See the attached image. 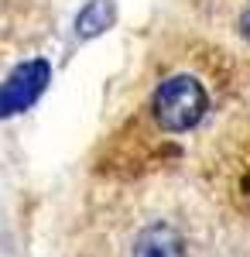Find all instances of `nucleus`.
Masks as SVG:
<instances>
[{
  "mask_svg": "<svg viewBox=\"0 0 250 257\" xmlns=\"http://www.w3.org/2000/svg\"><path fill=\"white\" fill-rule=\"evenodd\" d=\"M209 99H206V89L202 82L192 79V76H172L158 86L154 93V120L165 127V131H189L195 127L202 113H206Z\"/></svg>",
  "mask_w": 250,
  "mask_h": 257,
  "instance_id": "1",
  "label": "nucleus"
},
{
  "mask_svg": "<svg viewBox=\"0 0 250 257\" xmlns=\"http://www.w3.org/2000/svg\"><path fill=\"white\" fill-rule=\"evenodd\" d=\"M45 82H48V65H45V62H28V65H21L18 72L0 86V117L31 106V103L41 96Z\"/></svg>",
  "mask_w": 250,
  "mask_h": 257,
  "instance_id": "2",
  "label": "nucleus"
},
{
  "mask_svg": "<svg viewBox=\"0 0 250 257\" xmlns=\"http://www.w3.org/2000/svg\"><path fill=\"white\" fill-rule=\"evenodd\" d=\"M131 257H185V243L168 223H154L134 237Z\"/></svg>",
  "mask_w": 250,
  "mask_h": 257,
  "instance_id": "3",
  "label": "nucleus"
},
{
  "mask_svg": "<svg viewBox=\"0 0 250 257\" xmlns=\"http://www.w3.org/2000/svg\"><path fill=\"white\" fill-rule=\"evenodd\" d=\"M79 31L82 35H96V31H103L106 24H110V4L106 0H93L82 14H79Z\"/></svg>",
  "mask_w": 250,
  "mask_h": 257,
  "instance_id": "4",
  "label": "nucleus"
},
{
  "mask_svg": "<svg viewBox=\"0 0 250 257\" xmlns=\"http://www.w3.org/2000/svg\"><path fill=\"white\" fill-rule=\"evenodd\" d=\"M240 28H243V38L250 41V11H247V14H243V21H240Z\"/></svg>",
  "mask_w": 250,
  "mask_h": 257,
  "instance_id": "5",
  "label": "nucleus"
}]
</instances>
